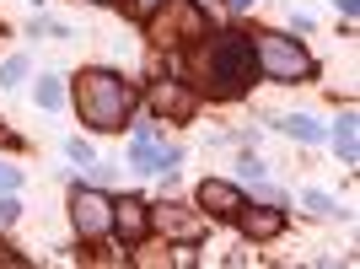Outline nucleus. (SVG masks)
<instances>
[{
  "label": "nucleus",
  "instance_id": "1",
  "mask_svg": "<svg viewBox=\"0 0 360 269\" xmlns=\"http://www.w3.org/2000/svg\"><path fill=\"white\" fill-rule=\"evenodd\" d=\"M75 108H81V119L91 124V130H124L129 124V108H135V92H129V81L113 70H81L75 75Z\"/></svg>",
  "mask_w": 360,
  "mask_h": 269
},
{
  "label": "nucleus",
  "instance_id": "2",
  "mask_svg": "<svg viewBox=\"0 0 360 269\" xmlns=\"http://www.w3.org/2000/svg\"><path fill=\"white\" fill-rule=\"evenodd\" d=\"M199 65H205V81L215 87V97H242L248 81H253L258 60H253V38L248 32H221V38H205L199 49Z\"/></svg>",
  "mask_w": 360,
  "mask_h": 269
},
{
  "label": "nucleus",
  "instance_id": "3",
  "mask_svg": "<svg viewBox=\"0 0 360 269\" xmlns=\"http://www.w3.org/2000/svg\"><path fill=\"white\" fill-rule=\"evenodd\" d=\"M253 60L269 81H301V75H312V54H307L296 38H280V32H258Z\"/></svg>",
  "mask_w": 360,
  "mask_h": 269
},
{
  "label": "nucleus",
  "instance_id": "4",
  "mask_svg": "<svg viewBox=\"0 0 360 269\" xmlns=\"http://www.w3.org/2000/svg\"><path fill=\"white\" fill-rule=\"evenodd\" d=\"M70 221H75L81 237H108V232H113V199H108L103 189H75Z\"/></svg>",
  "mask_w": 360,
  "mask_h": 269
},
{
  "label": "nucleus",
  "instance_id": "5",
  "mask_svg": "<svg viewBox=\"0 0 360 269\" xmlns=\"http://www.w3.org/2000/svg\"><path fill=\"white\" fill-rule=\"evenodd\" d=\"M129 162H135L140 173H172V167L183 162V146H162V140H156V130H150V124H140L135 140H129Z\"/></svg>",
  "mask_w": 360,
  "mask_h": 269
},
{
  "label": "nucleus",
  "instance_id": "6",
  "mask_svg": "<svg viewBox=\"0 0 360 269\" xmlns=\"http://www.w3.org/2000/svg\"><path fill=\"white\" fill-rule=\"evenodd\" d=\"M113 232H119L124 242H140L150 232V210H146V199H135V194H124V199H113Z\"/></svg>",
  "mask_w": 360,
  "mask_h": 269
},
{
  "label": "nucleus",
  "instance_id": "7",
  "mask_svg": "<svg viewBox=\"0 0 360 269\" xmlns=\"http://www.w3.org/2000/svg\"><path fill=\"white\" fill-rule=\"evenodd\" d=\"M150 108H156V113H167V119H188V113L199 108V97L183 87V81H156V92H150Z\"/></svg>",
  "mask_w": 360,
  "mask_h": 269
},
{
  "label": "nucleus",
  "instance_id": "8",
  "mask_svg": "<svg viewBox=\"0 0 360 269\" xmlns=\"http://www.w3.org/2000/svg\"><path fill=\"white\" fill-rule=\"evenodd\" d=\"M199 205H205V215H237L248 199H242L237 183H221V178H205L199 183Z\"/></svg>",
  "mask_w": 360,
  "mask_h": 269
},
{
  "label": "nucleus",
  "instance_id": "9",
  "mask_svg": "<svg viewBox=\"0 0 360 269\" xmlns=\"http://www.w3.org/2000/svg\"><path fill=\"white\" fill-rule=\"evenodd\" d=\"M150 226H162L167 237H178V242H194L199 232H205V215H188L183 205H162L150 215Z\"/></svg>",
  "mask_w": 360,
  "mask_h": 269
},
{
  "label": "nucleus",
  "instance_id": "10",
  "mask_svg": "<svg viewBox=\"0 0 360 269\" xmlns=\"http://www.w3.org/2000/svg\"><path fill=\"white\" fill-rule=\"evenodd\" d=\"M237 221H242V237H253V242H269V237L285 232V215H280V210H248L242 205Z\"/></svg>",
  "mask_w": 360,
  "mask_h": 269
},
{
  "label": "nucleus",
  "instance_id": "11",
  "mask_svg": "<svg viewBox=\"0 0 360 269\" xmlns=\"http://www.w3.org/2000/svg\"><path fill=\"white\" fill-rule=\"evenodd\" d=\"M355 113H345V119H339V130H333V151H339V162L345 167H355V156H360V140H355Z\"/></svg>",
  "mask_w": 360,
  "mask_h": 269
},
{
  "label": "nucleus",
  "instance_id": "12",
  "mask_svg": "<svg viewBox=\"0 0 360 269\" xmlns=\"http://www.w3.org/2000/svg\"><path fill=\"white\" fill-rule=\"evenodd\" d=\"M280 130H285L290 140H307V146H317V140H323V130H317L312 119H301V113H296V119H280Z\"/></svg>",
  "mask_w": 360,
  "mask_h": 269
},
{
  "label": "nucleus",
  "instance_id": "13",
  "mask_svg": "<svg viewBox=\"0 0 360 269\" xmlns=\"http://www.w3.org/2000/svg\"><path fill=\"white\" fill-rule=\"evenodd\" d=\"M38 108H65V87H60V75H44V81H38Z\"/></svg>",
  "mask_w": 360,
  "mask_h": 269
},
{
  "label": "nucleus",
  "instance_id": "14",
  "mask_svg": "<svg viewBox=\"0 0 360 269\" xmlns=\"http://www.w3.org/2000/svg\"><path fill=\"white\" fill-rule=\"evenodd\" d=\"M22 75H27V60H22V54H11V60L0 65V87H16Z\"/></svg>",
  "mask_w": 360,
  "mask_h": 269
},
{
  "label": "nucleus",
  "instance_id": "15",
  "mask_svg": "<svg viewBox=\"0 0 360 269\" xmlns=\"http://www.w3.org/2000/svg\"><path fill=\"white\" fill-rule=\"evenodd\" d=\"M307 210H312V215H333V199L323 194V189H307Z\"/></svg>",
  "mask_w": 360,
  "mask_h": 269
},
{
  "label": "nucleus",
  "instance_id": "16",
  "mask_svg": "<svg viewBox=\"0 0 360 269\" xmlns=\"http://www.w3.org/2000/svg\"><path fill=\"white\" fill-rule=\"evenodd\" d=\"M65 151H70V162H81V167H97V156H91V146H86V140H70Z\"/></svg>",
  "mask_w": 360,
  "mask_h": 269
},
{
  "label": "nucleus",
  "instance_id": "17",
  "mask_svg": "<svg viewBox=\"0 0 360 269\" xmlns=\"http://www.w3.org/2000/svg\"><path fill=\"white\" fill-rule=\"evenodd\" d=\"M16 183H22V173H16V167H0V194H11Z\"/></svg>",
  "mask_w": 360,
  "mask_h": 269
},
{
  "label": "nucleus",
  "instance_id": "18",
  "mask_svg": "<svg viewBox=\"0 0 360 269\" xmlns=\"http://www.w3.org/2000/svg\"><path fill=\"white\" fill-rule=\"evenodd\" d=\"M16 215H22V205L11 194H0V221H16Z\"/></svg>",
  "mask_w": 360,
  "mask_h": 269
},
{
  "label": "nucleus",
  "instance_id": "19",
  "mask_svg": "<svg viewBox=\"0 0 360 269\" xmlns=\"http://www.w3.org/2000/svg\"><path fill=\"white\" fill-rule=\"evenodd\" d=\"M156 6H167V0H135V11H140V16H150Z\"/></svg>",
  "mask_w": 360,
  "mask_h": 269
},
{
  "label": "nucleus",
  "instance_id": "20",
  "mask_svg": "<svg viewBox=\"0 0 360 269\" xmlns=\"http://www.w3.org/2000/svg\"><path fill=\"white\" fill-rule=\"evenodd\" d=\"M242 6H248V0H231V11H242Z\"/></svg>",
  "mask_w": 360,
  "mask_h": 269
},
{
  "label": "nucleus",
  "instance_id": "21",
  "mask_svg": "<svg viewBox=\"0 0 360 269\" xmlns=\"http://www.w3.org/2000/svg\"><path fill=\"white\" fill-rule=\"evenodd\" d=\"M38 6H44V0H38Z\"/></svg>",
  "mask_w": 360,
  "mask_h": 269
},
{
  "label": "nucleus",
  "instance_id": "22",
  "mask_svg": "<svg viewBox=\"0 0 360 269\" xmlns=\"http://www.w3.org/2000/svg\"><path fill=\"white\" fill-rule=\"evenodd\" d=\"M103 6H108V0H103Z\"/></svg>",
  "mask_w": 360,
  "mask_h": 269
}]
</instances>
